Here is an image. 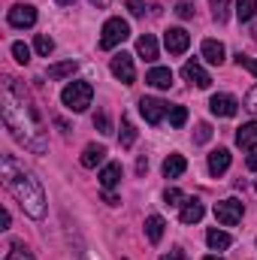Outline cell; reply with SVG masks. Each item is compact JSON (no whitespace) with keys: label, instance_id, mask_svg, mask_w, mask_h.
I'll return each mask as SVG.
<instances>
[{"label":"cell","instance_id":"obj_36","mask_svg":"<svg viewBox=\"0 0 257 260\" xmlns=\"http://www.w3.org/2000/svg\"><path fill=\"white\" fill-rule=\"evenodd\" d=\"M176 12H179V18H191L194 15V3L191 0H182V3L176 6Z\"/></svg>","mask_w":257,"mask_h":260},{"label":"cell","instance_id":"obj_26","mask_svg":"<svg viewBox=\"0 0 257 260\" xmlns=\"http://www.w3.org/2000/svg\"><path fill=\"white\" fill-rule=\"evenodd\" d=\"M133 142H136V127H133V121L124 115L121 118V148H130Z\"/></svg>","mask_w":257,"mask_h":260},{"label":"cell","instance_id":"obj_39","mask_svg":"<svg viewBox=\"0 0 257 260\" xmlns=\"http://www.w3.org/2000/svg\"><path fill=\"white\" fill-rule=\"evenodd\" d=\"M160 260H182V251H179V248H176V251H173V254H164V257Z\"/></svg>","mask_w":257,"mask_h":260},{"label":"cell","instance_id":"obj_23","mask_svg":"<svg viewBox=\"0 0 257 260\" xmlns=\"http://www.w3.org/2000/svg\"><path fill=\"white\" fill-rule=\"evenodd\" d=\"M73 73H76V61H61V64L49 67V79H52V82H61V79L73 76Z\"/></svg>","mask_w":257,"mask_h":260},{"label":"cell","instance_id":"obj_2","mask_svg":"<svg viewBox=\"0 0 257 260\" xmlns=\"http://www.w3.org/2000/svg\"><path fill=\"white\" fill-rule=\"evenodd\" d=\"M0 176L6 191L15 197V203L30 215V218H43L46 215V191L40 185V179H34V173H27L12 154L0 157Z\"/></svg>","mask_w":257,"mask_h":260},{"label":"cell","instance_id":"obj_5","mask_svg":"<svg viewBox=\"0 0 257 260\" xmlns=\"http://www.w3.org/2000/svg\"><path fill=\"white\" fill-rule=\"evenodd\" d=\"M242 212H245V206H242L236 197L215 203V218H218L224 227H233V224H239V221H242Z\"/></svg>","mask_w":257,"mask_h":260},{"label":"cell","instance_id":"obj_33","mask_svg":"<svg viewBox=\"0 0 257 260\" xmlns=\"http://www.w3.org/2000/svg\"><path fill=\"white\" fill-rule=\"evenodd\" d=\"M236 64L245 67L248 73H254V76H257V58H248V55H242V52H239V55H236Z\"/></svg>","mask_w":257,"mask_h":260},{"label":"cell","instance_id":"obj_43","mask_svg":"<svg viewBox=\"0 0 257 260\" xmlns=\"http://www.w3.org/2000/svg\"><path fill=\"white\" fill-rule=\"evenodd\" d=\"M203 260H224V257H215V254H209V257H203Z\"/></svg>","mask_w":257,"mask_h":260},{"label":"cell","instance_id":"obj_25","mask_svg":"<svg viewBox=\"0 0 257 260\" xmlns=\"http://www.w3.org/2000/svg\"><path fill=\"white\" fill-rule=\"evenodd\" d=\"M34 49H37V55L49 58V55L55 52V40H52V37H46V34H37V40H34Z\"/></svg>","mask_w":257,"mask_h":260},{"label":"cell","instance_id":"obj_4","mask_svg":"<svg viewBox=\"0 0 257 260\" xmlns=\"http://www.w3.org/2000/svg\"><path fill=\"white\" fill-rule=\"evenodd\" d=\"M130 37V24L124 18H109L100 30V49H115Z\"/></svg>","mask_w":257,"mask_h":260},{"label":"cell","instance_id":"obj_40","mask_svg":"<svg viewBox=\"0 0 257 260\" xmlns=\"http://www.w3.org/2000/svg\"><path fill=\"white\" fill-rule=\"evenodd\" d=\"M106 203H109V206H118L121 200H118V197H115V194H109V191H106Z\"/></svg>","mask_w":257,"mask_h":260},{"label":"cell","instance_id":"obj_45","mask_svg":"<svg viewBox=\"0 0 257 260\" xmlns=\"http://www.w3.org/2000/svg\"><path fill=\"white\" fill-rule=\"evenodd\" d=\"M58 3H61V6H67V3H73V0H58Z\"/></svg>","mask_w":257,"mask_h":260},{"label":"cell","instance_id":"obj_11","mask_svg":"<svg viewBox=\"0 0 257 260\" xmlns=\"http://www.w3.org/2000/svg\"><path fill=\"white\" fill-rule=\"evenodd\" d=\"M182 76H185V82H191L197 88H209V85H212V76L197 64V61H188V64L182 67Z\"/></svg>","mask_w":257,"mask_h":260},{"label":"cell","instance_id":"obj_31","mask_svg":"<svg viewBox=\"0 0 257 260\" xmlns=\"http://www.w3.org/2000/svg\"><path fill=\"white\" fill-rule=\"evenodd\" d=\"M164 200H167V206H185V194L179 188H167Z\"/></svg>","mask_w":257,"mask_h":260},{"label":"cell","instance_id":"obj_19","mask_svg":"<svg viewBox=\"0 0 257 260\" xmlns=\"http://www.w3.org/2000/svg\"><path fill=\"white\" fill-rule=\"evenodd\" d=\"M164 227H167V224H164L160 215H148V218H145V236H148L151 245H157V242L164 239Z\"/></svg>","mask_w":257,"mask_h":260},{"label":"cell","instance_id":"obj_17","mask_svg":"<svg viewBox=\"0 0 257 260\" xmlns=\"http://www.w3.org/2000/svg\"><path fill=\"white\" fill-rule=\"evenodd\" d=\"M136 55L145 58V61H157V40H154L151 34H142V37L136 40Z\"/></svg>","mask_w":257,"mask_h":260},{"label":"cell","instance_id":"obj_7","mask_svg":"<svg viewBox=\"0 0 257 260\" xmlns=\"http://www.w3.org/2000/svg\"><path fill=\"white\" fill-rule=\"evenodd\" d=\"M164 46H167L170 55H182V52H188V46H191V34H188L185 27H170V30L164 34Z\"/></svg>","mask_w":257,"mask_h":260},{"label":"cell","instance_id":"obj_6","mask_svg":"<svg viewBox=\"0 0 257 260\" xmlns=\"http://www.w3.org/2000/svg\"><path fill=\"white\" fill-rule=\"evenodd\" d=\"M112 76L118 79V82H124V85H133V79H136V70H133V55L127 52H118L115 58H112Z\"/></svg>","mask_w":257,"mask_h":260},{"label":"cell","instance_id":"obj_8","mask_svg":"<svg viewBox=\"0 0 257 260\" xmlns=\"http://www.w3.org/2000/svg\"><path fill=\"white\" fill-rule=\"evenodd\" d=\"M167 103L164 100H157V97H142L139 100V112H142V118L148 121V124H160L164 121V115H167Z\"/></svg>","mask_w":257,"mask_h":260},{"label":"cell","instance_id":"obj_24","mask_svg":"<svg viewBox=\"0 0 257 260\" xmlns=\"http://www.w3.org/2000/svg\"><path fill=\"white\" fill-rule=\"evenodd\" d=\"M257 12V0H236V15L239 21H251Z\"/></svg>","mask_w":257,"mask_h":260},{"label":"cell","instance_id":"obj_22","mask_svg":"<svg viewBox=\"0 0 257 260\" xmlns=\"http://www.w3.org/2000/svg\"><path fill=\"white\" fill-rule=\"evenodd\" d=\"M206 242H209V248H212V251H224V248H230V245H233L230 233H224V230H209V233H206Z\"/></svg>","mask_w":257,"mask_h":260},{"label":"cell","instance_id":"obj_15","mask_svg":"<svg viewBox=\"0 0 257 260\" xmlns=\"http://www.w3.org/2000/svg\"><path fill=\"white\" fill-rule=\"evenodd\" d=\"M227 170H230V151L227 148H215L209 154V173L212 176H224Z\"/></svg>","mask_w":257,"mask_h":260},{"label":"cell","instance_id":"obj_32","mask_svg":"<svg viewBox=\"0 0 257 260\" xmlns=\"http://www.w3.org/2000/svg\"><path fill=\"white\" fill-rule=\"evenodd\" d=\"M94 127L100 130V133H112V121H109V115H106V112H97V115H94Z\"/></svg>","mask_w":257,"mask_h":260},{"label":"cell","instance_id":"obj_41","mask_svg":"<svg viewBox=\"0 0 257 260\" xmlns=\"http://www.w3.org/2000/svg\"><path fill=\"white\" fill-rule=\"evenodd\" d=\"M248 170H254V173H257V151L248 157Z\"/></svg>","mask_w":257,"mask_h":260},{"label":"cell","instance_id":"obj_16","mask_svg":"<svg viewBox=\"0 0 257 260\" xmlns=\"http://www.w3.org/2000/svg\"><path fill=\"white\" fill-rule=\"evenodd\" d=\"M203 215H206L203 203H200L197 197H188V200H185V206H182V224H197Z\"/></svg>","mask_w":257,"mask_h":260},{"label":"cell","instance_id":"obj_30","mask_svg":"<svg viewBox=\"0 0 257 260\" xmlns=\"http://www.w3.org/2000/svg\"><path fill=\"white\" fill-rule=\"evenodd\" d=\"M12 58H15L18 64H27V61H30V49H27L24 43H12Z\"/></svg>","mask_w":257,"mask_h":260},{"label":"cell","instance_id":"obj_27","mask_svg":"<svg viewBox=\"0 0 257 260\" xmlns=\"http://www.w3.org/2000/svg\"><path fill=\"white\" fill-rule=\"evenodd\" d=\"M188 121V109L185 106H170V124L173 127H182Z\"/></svg>","mask_w":257,"mask_h":260},{"label":"cell","instance_id":"obj_12","mask_svg":"<svg viewBox=\"0 0 257 260\" xmlns=\"http://www.w3.org/2000/svg\"><path fill=\"white\" fill-rule=\"evenodd\" d=\"M145 82H148L151 88L167 91V88L173 85V70H170V67H151V70H148V76H145Z\"/></svg>","mask_w":257,"mask_h":260},{"label":"cell","instance_id":"obj_38","mask_svg":"<svg viewBox=\"0 0 257 260\" xmlns=\"http://www.w3.org/2000/svg\"><path fill=\"white\" fill-rule=\"evenodd\" d=\"M145 170H148V157H139V160H136V173H139V176H142V173H145Z\"/></svg>","mask_w":257,"mask_h":260},{"label":"cell","instance_id":"obj_18","mask_svg":"<svg viewBox=\"0 0 257 260\" xmlns=\"http://www.w3.org/2000/svg\"><path fill=\"white\" fill-rule=\"evenodd\" d=\"M224 46L218 43V40H206L203 43V61H209V64H215V67H221L224 64Z\"/></svg>","mask_w":257,"mask_h":260},{"label":"cell","instance_id":"obj_10","mask_svg":"<svg viewBox=\"0 0 257 260\" xmlns=\"http://www.w3.org/2000/svg\"><path fill=\"white\" fill-rule=\"evenodd\" d=\"M209 109H212V115H218V118H233L236 109H239V100H236L233 94H215V97L209 100Z\"/></svg>","mask_w":257,"mask_h":260},{"label":"cell","instance_id":"obj_9","mask_svg":"<svg viewBox=\"0 0 257 260\" xmlns=\"http://www.w3.org/2000/svg\"><path fill=\"white\" fill-rule=\"evenodd\" d=\"M6 18H9L12 27H34V24H37V9H34L30 3H15Z\"/></svg>","mask_w":257,"mask_h":260},{"label":"cell","instance_id":"obj_3","mask_svg":"<svg viewBox=\"0 0 257 260\" xmlns=\"http://www.w3.org/2000/svg\"><path fill=\"white\" fill-rule=\"evenodd\" d=\"M91 97H94V88L88 82H70L61 91V103L70 112H85L91 106Z\"/></svg>","mask_w":257,"mask_h":260},{"label":"cell","instance_id":"obj_14","mask_svg":"<svg viewBox=\"0 0 257 260\" xmlns=\"http://www.w3.org/2000/svg\"><path fill=\"white\" fill-rule=\"evenodd\" d=\"M236 145L245 148V151H254L257 148V121H248L236 130Z\"/></svg>","mask_w":257,"mask_h":260},{"label":"cell","instance_id":"obj_20","mask_svg":"<svg viewBox=\"0 0 257 260\" xmlns=\"http://www.w3.org/2000/svg\"><path fill=\"white\" fill-rule=\"evenodd\" d=\"M185 170H188V160H185L182 154H170V157L164 160V176H167V179H179Z\"/></svg>","mask_w":257,"mask_h":260},{"label":"cell","instance_id":"obj_28","mask_svg":"<svg viewBox=\"0 0 257 260\" xmlns=\"http://www.w3.org/2000/svg\"><path fill=\"white\" fill-rule=\"evenodd\" d=\"M209 3H212V15H215V21H227L230 0H209Z\"/></svg>","mask_w":257,"mask_h":260},{"label":"cell","instance_id":"obj_42","mask_svg":"<svg viewBox=\"0 0 257 260\" xmlns=\"http://www.w3.org/2000/svg\"><path fill=\"white\" fill-rule=\"evenodd\" d=\"M91 3H94V6H97V9H103V6H109V3H112V0H91Z\"/></svg>","mask_w":257,"mask_h":260},{"label":"cell","instance_id":"obj_44","mask_svg":"<svg viewBox=\"0 0 257 260\" xmlns=\"http://www.w3.org/2000/svg\"><path fill=\"white\" fill-rule=\"evenodd\" d=\"M251 34H254V40H257V21H254V27H251Z\"/></svg>","mask_w":257,"mask_h":260},{"label":"cell","instance_id":"obj_1","mask_svg":"<svg viewBox=\"0 0 257 260\" xmlns=\"http://www.w3.org/2000/svg\"><path fill=\"white\" fill-rule=\"evenodd\" d=\"M3 124L12 133L15 142L30 148L34 154H43L49 148L43 130H40V115L30 103H24V91H18V82L12 76L3 79Z\"/></svg>","mask_w":257,"mask_h":260},{"label":"cell","instance_id":"obj_34","mask_svg":"<svg viewBox=\"0 0 257 260\" xmlns=\"http://www.w3.org/2000/svg\"><path fill=\"white\" fill-rule=\"evenodd\" d=\"M245 109H248L251 115H257V85L248 88V94H245Z\"/></svg>","mask_w":257,"mask_h":260},{"label":"cell","instance_id":"obj_35","mask_svg":"<svg viewBox=\"0 0 257 260\" xmlns=\"http://www.w3.org/2000/svg\"><path fill=\"white\" fill-rule=\"evenodd\" d=\"M194 139H197V142H209V139H212V124H206V121L197 124V136H194Z\"/></svg>","mask_w":257,"mask_h":260},{"label":"cell","instance_id":"obj_29","mask_svg":"<svg viewBox=\"0 0 257 260\" xmlns=\"http://www.w3.org/2000/svg\"><path fill=\"white\" fill-rule=\"evenodd\" d=\"M3 260H34V254H30L21 242H12V251H9Z\"/></svg>","mask_w":257,"mask_h":260},{"label":"cell","instance_id":"obj_21","mask_svg":"<svg viewBox=\"0 0 257 260\" xmlns=\"http://www.w3.org/2000/svg\"><path fill=\"white\" fill-rule=\"evenodd\" d=\"M118 182H121V164H106V167L100 170V185H103L106 191H112Z\"/></svg>","mask_w":257,"mask_h":260},{"label":"cell","instance_id":"obj_13","mask_svg":"<svg viewBox=\"0 0 257 260\" xmlns=\"http://www.w3.org/2000/svg\"><path fill=\"white\" fill-rule=\"evenodd\" d=\"M103 160H106V145H97V142L85 145V151H82V167H85V170H94V167H100Z\"/></svg>","mask_w":257,"mask_h":260},{"label":"cell","instance_id":"obj_37","mask_svg":"<svg viewBox=\"0 0 257 260\" xmlns=\"http://www.w3.org/2000/svg\"><path fill=\"white\" fill-rule=\"evenodd\" d=\"M127 9L133 15H145V3L142 0H127Z\"/></svg>","mask_w":257,"mask_h":260}]
</instances>
